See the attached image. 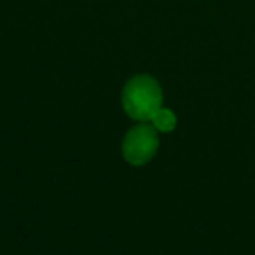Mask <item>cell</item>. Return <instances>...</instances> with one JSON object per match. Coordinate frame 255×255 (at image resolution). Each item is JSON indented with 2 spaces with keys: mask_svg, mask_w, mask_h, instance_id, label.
Here are the masks:
<instances>
[{
  "mask_svg": "<svg viewBox=\"0 0 255 255\" xmlns=\"http://www.w3.org/2000/svg\"><path fill=\"white\" fill-rule=\"evenodd\" d=\"M123 109L133 121L150 123L163 103V91L150 75H136L129 79L123 89Z\"/></svg>",
  "mask_w": 255,
  "mask_h": 255,
  "instance_id": "6da1fadb",
  "label": "cell"
},
{
  "mask_svg": "<svg viewBox=\"0 0 255 255\" xmlns=\"http://www.w3.org/2000/svg\"><path fill=\"white\" fill-rule=\"evenodd\" d=\"M159 149L157 129L152 124L142 123L131 128L123 140V156L133 166L147 164Z\"/></svg>",
  "mask_w": 255,
  "mask_h": 255,
  "instance_id": "7a4b0ae2",
  "label": "cell"
},
{
  "mask_svg": "<svg viewBox=\"0 0 255 255\" xmlns=\"http://www.w3.org/2000/svg\"><path fill=\"white\" fill-rule=\"evenodd\" d=\"M150 123H152V126L156 128L157 131L170 133V131H173L175 124H177V117H175V114L171 112V110L161 107V109L156 112V116L152 117Z\"/></svg>",
  "mask_w": 255,
  "mask_h": 255,
  "instance_id": "3957f363",
  "label": "cell"
}]
</instances>
